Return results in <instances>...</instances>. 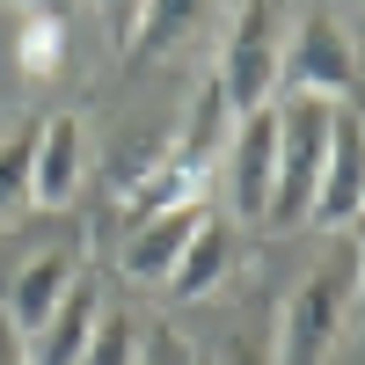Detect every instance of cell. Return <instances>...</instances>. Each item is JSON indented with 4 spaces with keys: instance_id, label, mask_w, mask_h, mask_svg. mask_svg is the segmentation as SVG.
Wrapping results in <instances>:
<instances>
[{
    "instance_id": "9c48e42d",
    "label": "cell",
    "mask_w": 365,
    "mask_h": 365,
    "mask_svg": "<svg viewBox=\"0 0 365 365\" xmlns=\"http://www.w3.org/2000/svg\"><path fill=\"white\" fill-rule=\"evenodd\" d=\"M205 220V205H175L161 212V220H146V227H125V249H117V270H125L132 285H168V270L182 263V249H190V234Z\"/></svg>"
},
{
    "instance_id": "ac0fdd59",
    "label": "cell",
    "mask_w": 365,
    "mask_h": 365,
    "mask_svg": "<svg viewBox=\"0 0 365 365\" xmlns=\"http://www.w3.org/2000/svg\"><path fill=\"white\" fill-rule=\"evenodd\" d=\"M0 365H29V344L8 329V314H0Z\"/></svg>"
},
{
    "instance_id": "e0dca14e",
    "label": "cell",
    "mask_w": 365,
    "mask_h": 365,
    "mask_svg": "<svg viewBox=\"0 0 365 365\" xmlns=\"http://www.w3.org/2000/svg\"><path fill=\"white\" fill-rule=\"evenodd\" d=\"M212 365H278V358H270V344H263V336H234Z\"/></svg>"
},
{
    "instance_id": "d6986e66",
    "label": "cell",
    "mask_w": 365,
    "mask_h": 365,
    "mask_svg": "<svg viewBox=\"0 0 365 365\" xmlns=\"http://www.w3.org/2000/svg\"><path fill=\"white\" fill-rule=\"evenodd\" d=\"M358 299H365V241H358Z\"/></svg>"
},
{
    "instance_id": "5bb4252c",
    "label": "cell",
    "mask_w": 365,
    "mask_h": 365,
    "mask_svg": "<svg viewBox=\"0 0 365 365\" xmlns=\"http://www.w3.org/2000/svg\"><path fill=\"white\" fill-rule=\"evenodd\" d=\"M66 29H73V15L66 8H29L22 15V37H15V58H22V73H58L66 66Z\"/></svg>"
},
{
    "instance_id": "5b68a950",
    "label": "cell",
    "mask_w": 365,
    "mask_h": 365,
    "mask_svg": "<svg viewBox=\"0 0 365 365\" xmlns=\"http://www.w3.org/2000/svg\"><path fill=\"white\" fill-rule=\"evenodd\" d=\"M81 285V256L58 241V249H37V256H22L8 278H0V314H8V329L29 344L37 329L66 307V292Z\"/></svg>"
},
{
    "instance_id": "30bf717a",
    "label": "cell",
    "mask_w": 365,
    "mask_h": 365,
    "mask_svg": "<svg viewBox=\"0 0 365 365\" xmlns=\"http://www.w3.org/2000/svg\"><path fill=\"white\" fill-rule=\"evenodd\" d=\"M227 139H234V110H227V96H220V81H197V96H190V117H182V132L168 139V161L182 168V175H205V161H220L227 154Z\"/></svg>"
},
{
    "instance_id": "277c9868",
    "label": "cell",
    "mask_w": 365,
    "mask_h": 365,
    "mask_svg": "<svg viewBox=\"0 0 365 365\" xmlns=\"http://www.w3.org/2000/svg\"><path fill=\"white\" fill-rule=\"evenodd\" d=\"M285 81H292V96L329 103V110H336L351 88H358V51H351L344 15L299 8V15L285 22Z\"/></svg>"
},
{
    "instance_id": "2e32d148",
    "label": "cell",
    "mask_w": 365,
    "mask_h": 365,
    "mask_svg": "<svg viewBox=\"0 0 365 365\" xmlns=\"http://www.w3.org/2000/svg\"><path fill=\"white\" fill-rule=\"evenodd\" d=\"M139 365H197V351L182 344V329H139Z\"/></svg>"
},
{
    "instance_id": "6da1fadb",
    "label": "cell",
    "mask_w": 365,
    "mask_h": 365,
    "mask_svg": "<svg viewBox=\"0 0 365 365\" xmlns=\"http://www.w3.org/2000/svg\"><path fill=\"white\" fill-rule=\"evenodd\" d=\"M351 307H358V241L336 234V241H329V256H322L307 278H299V292L285 299V322H278L270 358H278V365H322L329 351H336Z\"/></svg>"
},
{
    "instance_id": "ba28073f",
    "label": "cell",
    "mask_w": 365,
    "mask_h": 365,
    "mask_svg": "<svg viewBox=\"0 0 365 365\" xmlns=\"http://www.w3.org/2000/svg\"><path fill=\"white\" fill-rule=\"evenodd\" d=\"M81 182H88V132H81V117L73 110H58L44 117V132H37V161H29V205H73L81 197Z\"/></svg>"
},
{
    "instance_id": "8992f818",
    "label": "cell",
    "mask_w": 365,
    "mask_h": 365,
    "mask_svg": "<svg viewBox=\"0 0 365 365\" xmlns=\"http://www.w3.org/2000/svg\"><path fill=\"white\" fill-rule=\"evenodd\" d=\"M270 182H278V110L234 117V139H227V205H234V220H263Z\"/></svg>"
},
{
    "instance_id": "9a60e30c",
    "label": "cell",
    "mask_w": 365,
    "mask_h": 365,
    "mask_svg": "<svg viewBox=\"0 0 365 365\" xmlns=\"http://www.w3.org/2000/svg\"><path fill=\"white\" fill-rule=\"evenodd\" d=\"M81 365H139V322L125 307H103L96 314V336H88Z\"/></svg>"
},
{
    "instance_id": "3957f363",
    "label": "cell",
    "mask_w": 365,
    "mask_h": 365,
    "mask_svg": "<svg viewBox=\"0 0 365 365\" xmlns=\"http://www.w3.org/2000/svg\"><path fill=\"white\" fill-rule=\"evenodd\" d=\"M285 8H234L227 15V51H220V96L234 117L270 110V88L285 81Z\"/></svg>"
},
{
    "instance_id": "4fadbf2b",
    "label": "cell",
    "mask_w": 365,
    "mask_h": 365,
    "mask_svg": "<svg viewBox=\"0 0 365 365\" xmlns=\"http://www.w3.org/2000/svg\"><path fill=\"white\" fill-rule=\"evenodd\" d=\"M37 132L44 117H15L8 132H0V220H15L29 205V161H37Z\"/></svg>"
},
{
    "instance_id": "52a82bcc",
    "label": "cell",
    "mask_w": 365,
    "mask_h": 365,
    "mask_svg": "<svg viewBox=\"0 0 365 365\" xmlns=\"http://www.w3.org/2000/svg\"><path fill=\"white\" fill-rule=\"evenodd\" d=\"M365 212V125L351 110H336L329 125V161H322V190H314V227H351Z\"/></svg>"
},
{
    "instance_id": "7c38bea8",
    "label": "cell",
    "mask_w": 365,
    "mask_h": 365,
    "mask_svg": "<svg viewBox=\"0 0 365 365\" xmlns=\"http://www.w3.org/2000/svg\"><path fill=\"white\" fill-rule=\"evenodd\" d=\"M227 270H234V227L220 220V212H205L197 234H190V249H182V263L168 270V292L175 299H205Z\"/></svg>"
},
{
    "instance_id": "8fae6325",
    "label": "cell",
    "mask_w": 365,
    "mask_h": 365,
    "mask_svg": "<svg viewBox=\"0 0 365 365\" xmlns=\"http://www.w3.org/2000/svg\"><path fill=\"white\" fill-rule=\"evenodd\" d=\"M96 314H103V292L81 278V285L66 292V307H58L37 336H29V365H81L88 336H96Z\"/></svg>"
},
{
    "instance_id": "7a4b0ae2",
    "label": "cell",
    "mask_w": 365,
    "mask_h": 365,
    "mask_svg": "<svg viewBox=\"0 0 365 365\" xmlns=\"http://www.w3.org/2000/svg\"><path fill=\"white\" fill-rule=\"evenodd\" d=\"M329 125L336 110L292 96L278 110V182H270V212L263 227H307L314 220V190H322V161H329Z\"/></svg>"
},
{
    "instance_id": "ffe728a7",
    "label": "cell",
    "mask_w": 365,
    "mask_h": 365,
    "mask_svg": "<svg viewBox=\"0 0 365 365\" xmlns=\"http://www.w3.org/2000/svg\"><path fill=\"white\" fill-rule=\"evenodd\" d=\"M197 365H205V358H197Z\"/></svg>"
}]
</instances>
